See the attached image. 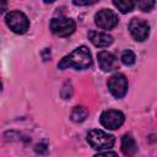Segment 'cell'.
Masks as SVG:
<instances>
[{
  "label": "cell",
  "mask_w": 157,
  "mask_h": 157,
  "mask_svg": "<svg viewBox=\"0 0 157 157\" xmlns=\"http://www.w3.org/2000/svg\"><path fill=\"white\" fill-rule=\"evenodd\" d=\"M91 65H92V56L90 50L85 45L77 47L58 63V67L61 70L67 67H75L77 70H82L90 67Z\"/></svg>",
  "instance_id": "obj_1"
},
{
  "label": "cell",
  "mask_w": 157,
  "mask_h": 157,
  "mask_svg": "<svg viewBox=\"0 0 157 157\" xmlns=\"http://www.w3.org/2000/svg\"><path fill=\"white\" fill-rule=\"evenodd\" d=\"M87 142L91 145L92 148L94 150H110L115 142V139L113 135L99 130V129H93L87 134Z\"/></svg>",
  "instance_id": "obj_2"
},
{
  "label": "cell",
  "mask_w": 157,
  "mask_h": 157,
  "mask_svg": "<svg viewBox=\"0 0 157 157\" xmlns=\"http://www.w3.org/2000/svg\"><path fill=\"white\" fill-rule=\"evenodd\" d=\"M5 22L7 25V27L17 33V34H23L27 32L28 27H29V21L27 18V16L21 12V11H11L5 16Z\"/></svg>",
  "instance_id": "obj_3"
},
{
  "label": "cell",
  "mask_w": 157,
  "mask_h": 157,
  "mask_svg": "<svg viewBox=\"0 0 157 157\" xmlns=\"http://www.w3.org/2000/svg\"><path fill=\"white\" fill-rule=\"evenodd\" d=\"M76 23L70 17H54L50 21V29L55 36L59 37H67L75 31Z\"/></svg>",
  "instance_id": "obj_4"
},
{
  "label": "cell",
  "mask_w": 157,
  "mask_h": 157,
  "mask_svg": "<svg viewBox=\"0 0 157 157\" xmlns=\"http://www.w3.org/2000/svg\"><path fill=\"white\" fill-rule=\"evenodd\" d=\"M124 120H125L124 114L120 110H115V109L104 110L99 117L101 124L109 130H115L120 128L124 124Z\"/></svg>",
  "instance_id": "obj_5"
},
{
  "label": "cell",
  "mask_w": 157,
  "mask_h": 157,
  "mask_svg": "<svg viewBox=\"0 0 157 157\" xmlns=\"http://www.w3.org/2000/svg\"><path fill=\"white\" fill-rule=\"evenodd\" d=\"M107 85H108L109 92L115 98H121L128 92V78L120 72H117V74L112 75L108 78Z\"/></svg>",
  "instance_id": "obj_6"
},
{
  "label": "cell",
  "mask_w": 157,
  "mask_h": 157,
  "mask_svg": "<svg viewBox=\"0 0 157 157\" xmlns=\"http://www.w3.org/2000/svg\"><path fill=\"white\" fill-rule=\"evenodd\" d=\"M94 23L102 29H112L118 26L119 18L117 13L109 9H102L94 16Z\"/></svg>",
  "instance_id": "obj_7"
},
{
  "label": "cell",
  "mask_w": 157,
  "mask_h": 157,
  "mask_svg": "<svg viewBox=\"0 0 157 157\" xmlns=\"http://www.w3.org/2000/svg\"><path fill=\"white\" fill-rule=\"evenodd\" d=\"M129 31L135 40L142 42L150 34V25L142 18H132L129 23Z\"/></svg>",
  "instance_id": "obj_8"
},
{
  "label": "cell",
  "mask_w": 157,
  "mask_h": 157,
  "mask_svg": "<svg viewBox=\"0 0 157 157\" xmlns=\"http://www.w3.org/2000/svg\"><path fill=\"white\" fill-rule=\"evenodd\" d=\"M97 59H98V65L99 67L108 72V71H113L115 69H118V59L117 56L107 50H102L97 54Z\"/></svg>",
  "instance_id": "obj_9"
},
{
  "label": "cell",
  "mask_w": 157,
  "mask_h": 157,
  "mask_svg": "<svg viewBox=\"0 0 157 157\" xmlns=\"http://www.w3.org/2000/svg\"><path fill=\"white\" fill-rule=\"evenodd\" d=\"M88 39L91 43L98 48H104L112 44L113 37L109 36L108 33L104 32H98V31H90L88 32Z\"/></svg>",
  "instance_id": "obj_10"
},
{
  "label": "cell",
  "mask_w": 157,
  "mask_h": 157,
  "mask_svg": "<svg viewBox=\"0 0 157 157\" xmlns=\"http://www.w3.org/2000/svg\"><path fill=\"white\" fill-rule=\"evenodd\" d=\"M121 151L125 156H132L137 151L136 142L130 134H125L121 137Z\"/></svg>",
  "instance_id": "obj_11"
},
{
  "label": "cell",
  "mask_w": 157,
  "mask_h": 157,
  "mask_svg": "<svg viewBox=\"0 0 157 157\" xmlns=\"http://www.w3.org/2000/svg\"><path fill=\"white\" fill-rule=\"evenodd\" d=\"M88 115V110L83 107V105H76L74 107L72 112H71V120L75 123H81L83 121Z\"/></svg>",
  "instance_id": "obj_12"
},
{
  "label": "cell",
  "mask_w": 157,
  "mask_h": 157,
  "mask_svg": "<svg viewBox=\"0 0 157 157\" xmlns=\"http://www.w3.org/2000/svg\"><path fill=\"white\" fill-rule=\"evenodd\" d=\"M113 4L121 13H128L134 9V0H113Z\"/></svg>",
  "instance_id": "obj_13"
},
{
  "label": "cell",
  "mask_w": 157,
  "mask_h": 157,
  "mask_svg": "<svg viewBox=\"0 0 157 157\" xmlns=\"http://www.w3.org/2000/svg\"><path fill=\"white\" fill-rule=\"evenodd\" d=\"M120 59H121V63H123L124 65L130 66V65H132V64L135 63L136 56H135L134 52H131V50H129V49H128V50H124V52L121 53Z\"/></svg>",
  "instance_id": "obj_14"
},
{
  "label": "cell",
  "mask_w": 157,
  "mask_h": 157,
  "mask_svg": "<svg viewBox=\"0 0 157 157\" xmlns=\"http://www.w3.org/2000/svg\"><path fill=\"white\" fill-rule=\"evenodd\" d=\"M136 4H137V7L141 10V11H145V12H148L153 9L155 6V0H136Z\"/></svg>",
  "instance_id": "obj_15"
},
{
  "label": "cell",
  "mask_w": 157,
  "mask_h": 157,
  "mask_svg": "<svg viewBox=\"0 0 157 157\" xmlns=\"http://www.w3.org/2000/svg\"><path fill=\"white\" fill-rule=\"evenodd\" d=\"M71 94H72L71 83H70V82H66V83L63 86V88H61V97H63L64 99H69V98L71 97Z\"/></svg>",
  "instance_id": "obj_16"
},
{
  "label": "cell",
  "mask_w": 157,
  "mask_h": 157,
  "mask_svg": "<svg viewBox=\"0 0 157 157\" xmlns=\"http://www.w3.org/2000/svg\"><path fill=\"white\" fill-rule=\"evenodd\" d=\"M94 1L96 0H72L74 5H76V6H86V5H90Z\"/></svg>",
  "instance_id": "obj_17"
},
{
  "label": "cell",
  "mask_w": 157,
  "mask_h": 157,
  "mask_svg": "<svg viewBox=\"0 0 157 157\" xmlns=\"http://www.w3.org/2000/svg\"><path fill=\"white\" fill-rule=\"evenodd\" d=\"M7 9V0H0V13Z\"/></svg>",
  "instance_id": "obj_18"
},
{
  "label": "cell",
  "mask_w": 157,
  "mask_h": 157,
  "mask_svg": "<svg viewBox=\"0 0 157 157\" xmlns=\"http://www.w3.org/2000/svg\"><path fill=\"white\" fill-rule=\"evenodd\" d=\"M97 155H104V156H108V155H112V156H115L117 153L115 152H112V151H98V153Z\"/></svg>",
  "instance_id": "obj_19"
},
{
  "label": "cell",
  "mask_w": 157,
  "mask_h": 157,
  "mask_svg": "<svg viewBox=\"0 0 157 157\" xmlns=\"http://www.w3.org/2000/svg\"><path fill=\"white\" fill-rule=\"evenodd\" d=\"M45 2H53V1H55V0H44Z\"/></svg>",
  "instance_id": "obj_20"
},
{
  "label": "cell",
  "mask_w": 157,
  "mask_h": 157,
  "mask_svg": "<svg viewBox=\"0 0 157 157\" xmlns=\"http://www.w3.org/2000/svg\"><path fill=\"white\" fill-rule=\"evenodd\" d=\"M1 88H2V85H1V81H0V91H1Z\"/></svg>",
  "instance_id": "obj_21"
},
{
  "label": "cell",
  "mask_w": 157,
  "mask_h": 157,
  "mask_svg": "<svg viewBox=\"0 0 157 157\" xmlns=\"http://www.w3.org/2000/svg\"><path fill=\"white\" fill-rule=\"evenodd\" d=\"M96 1H97V0H96Z\"/></svg>",
  "instance_id": "obj_22"
}]
</instances>
